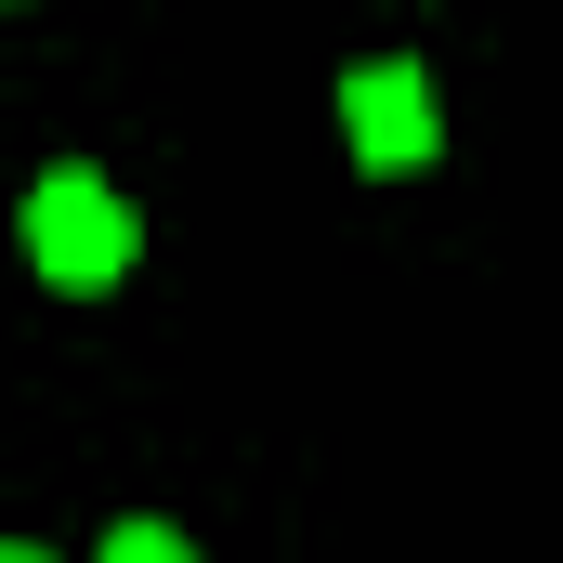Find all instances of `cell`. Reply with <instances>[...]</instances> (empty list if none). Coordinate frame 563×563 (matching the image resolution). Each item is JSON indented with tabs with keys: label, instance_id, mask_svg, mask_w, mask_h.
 <instances>
[{
	"label": "cell",
	"instance_id": "cell-1",
	"mask_svg": "<svg viewBox=\"0 0 563 563\" xmlns=\"http://www.w3.org/2000/svg\"><path fill=\"white\" fill-rule=\"evenodd\" d=\"M132 250H144V223H132V197H119L106 170H40V197H26V263L53 288H106Z\"/></svg>",
	"mask_w": 563,
	"mask_h": 563
},
{
	"label": "cell",
	"instance_id": "cell-2",
	"mask_svg": "<svg viewBox=\"0 0 563 563\" xmlns=\"http://www.w3.org/2000/svg\"><path fill=\"white\" fill-rule=\"evenodd\" d=\"M341 132H354L367 170H420L432 144H445V106H432L420 66H354L341 79Z\"/></svg>",
	"mask_w": 563,
	"mask_h": 563
},
{
	"label": "cell",
	"instance_id": "cell-3",
	"mask_svg": "<svg viewBox=\"0 0 563 563\" xmlns=\"http://www.w3.org/2000/svg\"><path fill=\"white\" fill-rule=\"evenodd\" d=\"M106 563H197V551H184L170 525H119V538H106Z\"/></svg>",
	"mask_w": 563,
	"mask_h": 563
},
{
	"label": "cell",
	"instance_id": "cell-4",
	"mask_svg": "<svg viewBox=\"0 0 563 563\" xmlns=\"http://www.w3.org/2000/svg\"><path fill=\"white\" fill-rule=\"evenodd\" d=\"M0 563H40V551H0Z\"/></svg>",
	"mask_w": 563,
	"mask_h": 563
},
{
	"label": "cell",
	"instance_id": "cell-5",
	"mask_svg": "<svg viewBox=\"0 0 563 563\" xmlns=\"http://www.w3.org/2000/svg\"><path fill=\"white\" fill-rule=\"evenodd\" d=\"M0 13H13V0H0Z\"/></svg>",
	"mask_w": 563,
	"mask_h": 563
}]
</instances>
